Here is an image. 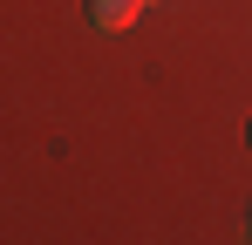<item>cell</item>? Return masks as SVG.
Returning <instances> with one entry per match:
<instances>
[{"instance_id": "cell-1", "label": "cell", "mask_w": 252, "mask_h": 245, "mask_svg": "<svg viewBox=\"0 0 252 245\" xmlns=\"http://www.w3.org/2000/svg\"><path fill=\"white\" fill-rule=\"evenodd\" d=\"M136 14H143V0H89V21H95L102 34H123Z\"/></svg>"}, {"instance_id": "cell-2", "label": "cell", "mask_w": 252, "mask_h": 245, "mask_svg": "<svg viewBox=\"0 0 252 245\" xmlns=\"http://www.w3.org/2000/svg\"><path fill=\"white\" fill-rule=\"evenodd\" d=\"M246 239H252V232H246Z\"/></svg>"}]
</instances>
